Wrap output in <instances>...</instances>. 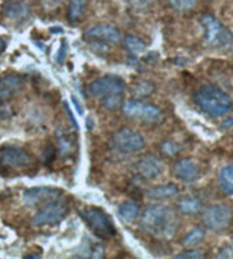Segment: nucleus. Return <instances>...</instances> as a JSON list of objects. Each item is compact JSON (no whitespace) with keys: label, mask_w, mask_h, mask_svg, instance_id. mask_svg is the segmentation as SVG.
<instances>
[{"label":"nucleus","mask_w":233,"mask_h":259,"mask_svg":"<svg viewBox=\"0 0 233 259\" xmlns=\"http://www.w3.org/2000/svg\"><path fill=\"white\" fill-rule=\"evenodd\" d=\"M55 157H56V148H55L54 143H46L45 148L42 149V161L46 166L51 165L55 161Z\"/></svg>","instance_id":"bb28decb"},{"label":"nucleus","mask_w":233,"mask_h":259,"mask_svg":"<svg viewBox=\"0 0 233 259\" xmlns=\"http://www.w3.org/2000/svg\"><path fill=\"white\" fill-rule=\"evenodd\" d=\"M194 101L203 113L210 117L224 116L233 105L232 97L226 92L213 85L199 88L194 94Z\"/></svg>","instance_id":"7ed1b4c3"},{"label":"nucleus","mask_w":233,"mask_h":259,"mask_svg":"<svg viewBox=\"0 0 233 259\" xmlns=\"http://www.w3.org/2000/svg\"><path fill=\"white\" fill-rule=\"evenodd\" d=\"M126 93V82L120 76L107 75L93 80L87 86V94L101 100L103 107L108 111H115L123 103Z\"/></svg>","instance_id":"f03ea898"},{"label":"nucleus","mask_w":233,"mask_h":259,"mask_svg":"<svg viewBox=\"0 0 233 259\" xmlns=\"http://www.w3.org/2000/svg\"><path fill=\"white\" fill-rule=\"evenodd\" d=\"M3 14L10 19H23L29 15V5L23 0H9L3 6Z\"/></svg>","instance_id":"f3484780"},{"label":"nucleus","mask_w":233,"mask_h":259,"mask_svg":"<svg viewBox=\"0 0 233 259\" xmlns=\"http://www.w3.org/2000/svg\"><path fill=\"white\" fill-rule=\"evenodd\" d=\"M176 258L177 259H202V258H206V254L201 250H189V251H184L181 254L176 255Z\"/></svg>","instance_id":"cd10ccee"},{"label":"nucleus","mask_w":233,"mask_h":259,"mask_svg":"<svg viewBox=\"0 0 233 259\" xmlns=\"http://www.w3.org/2000/svg\"><path fill=\"white\" fill-rule=\"evenodd\" d=\"M168 3L177 11H189L197 6V0H168Z\"/></svg>","instance_id":"a878e982"},{"label":"nucleus","mask_w":233,"mask_h":259,"mask_svg":"<svg viewBox=\"0 0 233 259\" xmlns=\"http://www.w3.org/2000/svg\"><path fill=\"white\" fill-rule=\"evenodd\" d=\"M68 211H70V206L67 201H64L63 198H59L45 203L34 215L33 224L36 227H55L59 223H62V220H64Z\"/></svg>","instance_id":"0eeeda50"},{"label":"nucleus","mask_w":233,"mask_h":259,"mask_svg":"<svg viewBox=\"0 0 233 259\" xmlns=\"http://www.w3.org/2000/svg\"><path fill=\"white\" fill-rule=\"evenodd\" d=\"M179 194L180 188L176 184L169 183L149 188L148 191H146V197L149 199H153V201H165V199L177 197Z\"/></svg>","instance_id":"dca6fc26"},{"label":"nucleus","mask_w":233,"mask_h":259,"mask_svg":"<svg viewBox=\"0 0 233 259\" xmlns=\"http://www.w3.org/2000/svg\"><path fill=\"white\" fill-rule=\"evenodd\" d=\"M173 170H175L176 178L187 184L195 183L201 178L199 164L197 161L191 160V158H181V160L177 161Z\"/></svg>","instance_id":"ddd939ff"},{"label":"nucleus","mask_w":233,"mask_h":259,"mask_svg":"<svg viewBox=\"0 0 233 259\" xmlns=\"http://www.w3.org/2000/svg\"><path fill=\"white\" fill-rule=\"evenodd\" d=\"M71 100H72V104L75 105V108H76V111H78V113H79V115H82V113H83V112H82V107H81V104L78 103V100H76V97H74V96H72Z\"/></svg>","instance_id":"2f4dec72"},{"label":"nucleus","mask_w":233,"mask_h":259,"mask_svg":"<svg viewBox=\"0 0 233 259\" xmlns=\"http://www.w3.org/2000/svg\"><path fill=\"white\" fill-rule=\"evenodd\" d=\"M141 227L153 237L172 239L179 228V219L168 206L152 205L145 210Z\"/></svg>","instance_id":"f257e3e1"},{"label":"nucleus","mask_w":233,"mask_h":259,"mask_svg":"<svg viewBox=\"0 0 233 259\" xmlns=\"http://www.w3.org/2000/svg\"><path fill=\"white\" fill-rule=\"evenodd\" d=\"M124 47H126V50L128 51L131 55H134V56H138V55L144 54L145 51H146V44H145L144 41L141 40L139 37L131 36V34L124 38Z\"/></svg>","instance_id":"5701e85b"},{"label":"nucleus","mask_w":233,"mask_h":259,"mask_svg":"<svg viewBox=\"0 0 233 259\" xmlns=\"http://www.w3.org/2000/svg\"><path fill=\"white\" fill-rule=\"evenodd\" d=\"M111 145L113 149H116L121 153H138L144 150L145 139L138 131L131 130L128 127L117 130L116 133H113L111 138Z\"/></svg>","instance_id":"1a4fd4ad"},{"label":"nucleus","mask_w":233,"mask_h":259,"mask_svg":"<svg viewBox=\"0 0 233 259\" xmlns=\"http://www.w3.org/2000/svg\"><path fill=\"white\" fill-rule=\"evenodd\" d=\"M81 217L83 219L96 236L100 239H109L116 235V228L113 225L111 217L99 207H87L81 211Z\"/></svg>","instance_id":"423d86ee"},{"label":"nucleus","mask_w":233,"mask_h":259,"mask_svg":"<svg viewBox=\"0 0 233 259\" xmlns=\"http://www.w3.org/2000/svg\"><path fill=\"white\" fill-rule=\"evenodd\" d=\"M201 22L205 29V38L209 47L215 50H224L233 45L232 33L211 14L202 15Z\"/></svg>","instance_id":"39448f33"},{"label":"nucleus","mask_w":233,"mask_h":259,"mask_svg":"<svg viewBox=\"0 0 233 259\" xmlns=\"http://www.w3.org/2000/svg\"><path fill=\"white\" fill-rule=\"evenodd\" d=\"M63 54H66V41H62V47H60V51L58 54V63H63Z\"/></svg>","instance_id":"c756f323"},{"label":"nucleus","mask_w":233,"mask_h":259,"mask_svg":"<svg viewBox=\"0 0 233 259\" xmlns=\"http://www.w3.org/2000/svg\"><path fill=\"white\" fill-rule=\"evenodd\" d=\"M177 210L180 213L187 215H194L199 213L202 209V201L199 198L193 197V195H185V197L180 198L179 201L176 202Z\"/></svg>","instance_id":"a211bd4d"},{"label":"nucleus","mask_w":233,"mask_h":259,"mask_svg":"<svg viewBox=\"0 0 233 259\" xmlns=\"http://www.w3.org/2000/svg\"><path fill=\"white\" fill-rule=\"evenodd\" d=\"M203 239H205V231L202 228H199V227H197V228H194L193 231H190V232L183 237L181 244H183L184 247L191 248V247H195L198 246L199 243H202Z\"/></svg>","instance_id":"b1692460"},{"label":"nucleus","mask_w":233,"mask_h":259,"mask_svg":"<svg viewBox=\"0 0 233 259\" xmlns=\"http://www.w3.org/2000/svg\"><path fill=\"white\" fill-rule=\"evenodd\" d=\"M203 224L207 229L213 232L221 233L230 228L233 221V211L228 205L217 203V205L209 206L203 211Z\"/></svg>","instance_id":"6e6552de"},{"label":"nucleus","mask_w":233,"mask_h":259,"mask_svg":"<svg viewBox=\"0 0 233 259\" xmlns=\"http://www.w3.org/2000/svg\"><path fill=\"white\" fill-rule=\"evenodd\" d=\"M36 166L34 157L18 146L0 148V175L5 178L18 174H27Z\"/></svg>","instance_id":"20e7f679"},{"label":"nucleus","mask_w":233,"mask_h":259,"mask_svg":"<svg viewBox=\"0 0 233 259\" xmlns=\"http://www.w3.org/2000/svg\"><path fill=\"white\" fill-rule=\"evenodd\" d=\"M85 40L97 41L103 44H119L121 40V31L113 25L101 23L97 26H93L85 31Z\"/></svg>","instance_id":"9b49d317"},{"label":"nucleus","mask_w":233,"mask_h":259,"mask_svg":"<svg viewBox=\"0 0 233 259\" xmlns=\"http://www.w3.org/2000/svg\"><path fill=\"white\" fill-rule=\"evenodd\" d=\"M6 50V41L0 37V54H3Z\"/></svg>","instance_id":"473e14b6"},{"label":"nucleus","mask_w":233,"mask_h":259,"mask_svg":"<svg viewBox=\"0 0 233 259\" xmlns=\"http://www.w3.org/2000/svg\"><path fill=\"white\" fill-rule=\"evenodd\" d=\"M164 170V164L158 157L148 154L144 156L136 164V172L145 180H153L158 178Z\"/></svg>","instance_id":"4468645a"},{"label":"nucleus","mask_w":233,"mask_h":259,"mask_svg":"<svg viewBox=\"0 0 233 259\" xmlns=\"http://www.w3.org/2000/svg\"><path fill=\"white\" fill-rule=\"evenodd\" d=\"M161 150H162V153H165L166 156H175L176 153L180 150V148H179V145H176L175 142L166 141V142L162 143Z\"/></svg>","instance_id":"c85d7f7f"},{"label":"nucleus","mask_w":233,"mask_h":259,"mask_svg":"<svg viewBox=\"0 0 233 259\" xmlns=\"http://www.w3.org/2000/svg\"><path fill=\"white\" fill-rule=\"evenodd\" d=\"M156 90V86L150 80H141L131 86V96L135 100H144L150 97Z\"/></svg>","instance_id":"6ab92c4d"},{"label":"nucleus","mask_w":233,"mask_h":259,"mask_svg":"<svg viewBox=\"0 0 233 259\" xmlns=\"http://www.w3.org/2000/svg\"><path fill=\"white\" fill-rule=\"evenodd\" d=\"M86 10V0H70L68 6V22L75 25L83 18V14Z\"/></svg>","instance_id":"412c9836"},{"label":"nucleus","mask_w":233,"mask_h":259,"mask_svg":"<svg viewBox=\"0 0 233 259\" xmlns=\"http://www.w3.org/2000/svg\"><path fill=\"white\" fill-rule=\"evenodd\" d=\"M123 113L132 119L146 121V123H157L162 119L161 109L156 105L144 103L139 100H131L123 105Z\"/></svg>","instance_id":"9d476101"},{"label":"nucleus","mask_w":233,"mask_h":259,"mask_svg":"<svg viewBox=\"0 0 233 259\" xmlns=\"http://www.w3.org/2000/svg\"><path fill=\"white\" fill-rule=\"evenodd\" d=\"M23 88V79L18 75L0 76V108L13 99Z\"/></svg>","instance_id":"2eb2a0df"},{"label":"nucleus","mask_w":233,"mask_h":259,"mask_svg":"<svg viewBox=\"0 0 233 259\" xmlns=\"http://www.w3.org/2000/svg\"><path fill=\"white\" fill-rule=\"evenodd\" d=\"M64 192L59 188L54 187H36L26 190L23 194V201L27 206L30 207H36V206L48 203L51 201L59 199V198L63 197Z\"/></svg>","instance_id":"f8f14e48"},{"label":"nucleus","mask_w":233,"mask_h":259,"mask_svg":"<svg viewBox=\"0 0 233 259\" xmlns=\"http://www.w3.org/2000/svg\"><path fill=\"white\" fill-rule=\"evenodd\" d=\"M59 142V153L62 156H71L74 149H75V139L71 135H62L59 137L58 139Z\"/></svg>","instance_id":"393cba45"},{"label":"nucleus","mask_w":233,"mask_h":259,"mask_svg":"<svg viewBox=\"0 0 233 259\" xmlns=\"http://www.w3.org/2000/svg\"><path fill=\"white\" fill-rule=\"evenodd\" d=\"M51 31H62V29H59V27H55V29H51Z\"/></svg>","instance_id":"f704fd0d"},{"label":"nucleus","mask_w":233,"mask_h":259,"mask_svg":"<svg viewBox=\"0 0 233 259\" xmlns=\"http://www.w3.org/2000/svg\"><path fill=\"white\" fill-rule=\"evenodd\" d=\"M220 187L226 195H233V164L224 166L220 170Z\"/></svg>","instance_id":"4be33fe9"},{"label":"nucleus","mask_w":233,"mask_h":259,"mask_svg":"<svg viewBox=\"0 0 233 259\" xmlns=\"http://www.w3.org/2000/svg\"><path fill=\"white\" fill-rule=\"evenodd\" d=\"M25 258H40V255H26Z\"/></svg>","instance_id":"72a5a7b5"},{"label":"nucleus","mask_w":233,"mask_h":259,"mask_svg":"<svg viewBox=\"0 0 233 259\" xmlns=\"http://www.w3.org/2000/svg\"><path fill=\"white\" fill-rule=\"evenodd\" d=\"M139 205L135 203V202L127 201L123 202L120 206H119V217H120L123 221L126 223H134L135 220L138 219L139 215Z\"/></svg>","instance_id":"aec40b11"},{"label":"nucleus","mask_w":233,"mask_h":259,"mask_svg":"<svg viewBox=\"0 0 233 259\" xmlns=\"http://www.w3.org/2000/svg\"><path fill=\"white\" fill-rule=\"evenodd\" d=\"M66 112H67V115H68V116H70V119H71L72 125H74V127H75V128L78 130V123H76V120H75V119H74V116H72V112L70 111V108H68V105H66Z\"/></svg>","instance_id":"7c9ffc66"}]
</instances>
